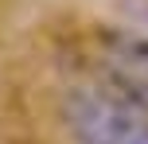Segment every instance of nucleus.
I'll list each match as a JSON object with an SVG mask.
<instances>
[{
  "label": "nucleus",
  "instance_id": "f257e3e1",
  "mask_svg": "<svg viewBox=\"0 0 148 144\" xmlns=\"http://www.w3.org/2000/svg\"><path fill=\"white\" fill-rule=\"evenodd\" d=\"M66 125L78 136V144H148V121L136 109L90 90L70 93Z\"/></svg>",
  "mask_w": 148,
  "mask_h": 144
}]
</instances>
